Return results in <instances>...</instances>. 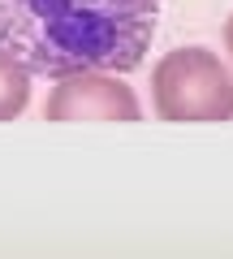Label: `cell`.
I'll use <instances>...</instances> for the list:
<instances>
[{"label": "cell", "instance_id": "4", "mask_svg": "<svg viewBox=\"0 0 233 259\" xmlns=\"http://www.w3.org/2000/svg\"><path fill=\"white\" fill-rule=\"evenodd\" d=\"M30 104V69L0 48V121H18Z\"/></svg>", "mask_w": 233, "mask_h": 259}, {"label": "cell", "instance_id": "1", "mask_svg": "<svg viewBox=\"0 0 233 259\" xmlns=\"http://www.w3.org/2000/svg\"><path fill=\"white\" fill-rule=\"evenodd\" d=\"M164 0H0V48L30 78L78 69L130 74L156 39Z\"/></svg>", "mask_w": 233, "mask_h": 259}, {"label": "cell", "instance_id": "3", "mask_svg": "<svg viewBox=\"0 0 233 259\" xmlns=\"http://www.w3.org/2000/svg\"><path fill=\"white\" fill-rule=\"evenodd\" d=\"M43 121H143V104L121 74L108 69H78V74L52 78V91L43 100Z\"/></svg>", "mask_w": 233, "mask_h": 259}, {"label": "cell", "instance_id": "5", "mask_svg": "<svg viewBox=\"0 0 233 259\" xmlns=\"http://www.w3.org/2000/svg\"><path fill=\"white\" fill-rule=\"evenodd\" d=\"M220 39H224V52H229V65H233V13L224 18V30H220Z\"/></svg>", "mask_w": 233, "mask_h": 259}, {"label": "cell", "instance_id": "2", "mask_svg": "<svg viewBox=\"0 0 233 259\" xmlns=\"http://www.w3.org/2000/svg\"><path fill=\"white\" fill-rule=\"evenodd\" d=\"M151 112L173 125L233 121V65L203 44L164 52L151 65Z\"/></svg>", "mask_w": 233, "mask_h": 259}]
</instances>
